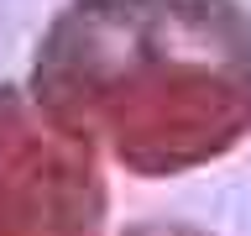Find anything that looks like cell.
<instances>
[{
  "label": "cell",
  "instance_id": "obj_1",
  "mask_svg": "<svg viewBox=\"0 0 251 236\" xmlns=\"http://www.w3.org/2000/svg\"><path fill=\"white\" fill-rule=\"evenodd\" d=\"M37 100L136 173L204 163L251 126V21L235 0H74L37 47Z\"/></svg>",
  "mask_w": 251,
  "mask_h": 236
},
{
  "label": "cell",
  "instance_id": "obj_2",
  "mask_svg": "<svg viewBox=\"0 0 251 236\" xmlns=\"http://www.w3.org/2000/svg\"><path fill=\"white\" fill-rule=\"evenodd\" d=\"M105 189L84 142L0 84V236H89Z\"/></svg>",
  "mask_w": 251,
  "mask_h": 236
}]
</instances>
